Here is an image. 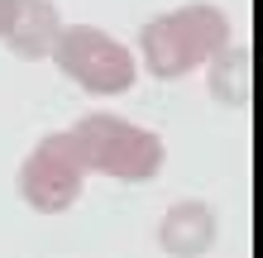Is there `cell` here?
I'll return each instance as SVG.
<instances>
[{
    "mask_svg": "<svg viewBox=\"0 0 263 258\" xmlns=\"http://www.w3.org/2000/svg\"><path fill=\"white\" fill-rule=\"evenodd\" d=\"M215 210L206 201H177L167 206V215L158 220V249L167 258H201L215 244Z\"/></svg>",
    "mask_w": 263,
    "mask_h": 258,
    "instance_id": "5",
    "label": "cell"
},
{
    "mask_svg": "<svg viewBox=\"0 0 263 258\" xmlns=\"http://www.w3.org/2000/svg\"><path fill=\"white\" fill-rule=\"evenodd\" d=\"M230 38H235L230 14L220 5H211V0H192V5L153 14L139 29V57L134 63H144V72L158 82H182L196 67H206Z\"/></svg>",
    "mask_w": 263,
    "mask_h": 258,
    "instance_id": "1",
    "label": "cell"
},
{
    "mask_svg": "<svg viewBox=\"0 0 263 258\" xmlns=\"http://www.w3.org/2000/svg\"><path fill=\"white\" fill-rule=\"evenodd\" d=\"M72 134V148L82 158L86 172H101V177H115V182H153L167 163V144L158 139L153 129L134 125V120H120L110 110H96V115H82Z\"/></svg>",
    "mask_w": 263,
    "mask_h": 258,
    "instance_id": "2",
    "label": "cell"
},
{
    "mask_svg": "<svg viewBox=\"0 0 263 258\" xmlns=\"http://www.w3.org/2000/svg\"><path fill=\"white\" fill-rule=\"evenodd\" d=\"M82 182H86V168L72 148V134L58 129V134H43V139L29 148V158L20 163V196L29 210L39 215H63L82 201Z\"/></svg>",
    "mask_w": 263,
    "mask_h": 258,
    "instance_id": "4",
    "label": "cell"
},
{
    "mask_svg": "<svg viewBox=\"0 0 263 258\" xmlns=\"http://www.w3.org/2000/svg\"><path fill=\"white\" fill-rule=\"evenodd\" d=\"M206 82H211V96L230 105V110H249L254 101V48L239 38H230L220 53L206 63Z\"/></svg>",
    "mask_w": 263,
    "mask_h": 258,
    "instance_id": "7",
    "label": "cell"
},
{
    "mask_svg": "<svg viewBox=\"0 0 263 258\" xmlns=\"http://www.w3.org/2000/svg\"><path fill=\"white\" fill-rule=\"evenodd\" d=\"M14 14H20V0H0V43H5L10 24H14Z\"/></svg>",
    "mask_w": 263,
    "mask_h": 258,
    "instance_id": "8",
    "label": "cell"
},
{
    "mask_svg": "<svg viewBox=\"0 0 263 258\" xmlns=\"http://www.w3.org/2000/svg\"><path fill=\"white\" fill-rule=\"evenodd\" d=\"M58 34H63V14H58L53 0H20V14H14L10 34H5V48L24 63H39V57L53 53Z\"/></svg>",
    "mask_w": 263,
    "mask_h": 258,
    "instance_id": "6",
    "label": "cell"
},
{
    "mask_svg": "<svg viewBox=\"0 0 263 258\" xmlns=\"http://www.w3.org/2000/svg\"><path fill=\"white\" fill-rule=\"evenodd\" d=\"M48 57L67 82H77L91 96H125L139 82V63H134L129 43L105 34L101 24H63Z\"/></svg>",
    "mask_w": 263,
    "mask_h": 258,
    "instance_id": "3",
    "label": "cell"
}]
</instances>
